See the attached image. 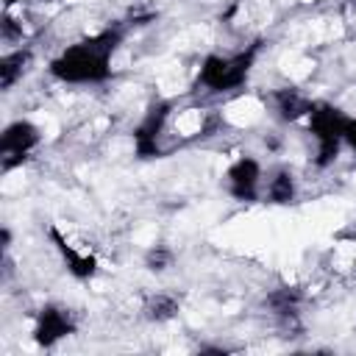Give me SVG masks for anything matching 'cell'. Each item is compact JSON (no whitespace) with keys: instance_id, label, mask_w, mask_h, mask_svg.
Wrapping results in <instances>:
<instances>
[{"instance_id":"1","label":"cell","mask_w":356,"mask_h":356,"mask_svg":"<svg viewBox=\"0 0 356 356\" xmlns=\"http://www.w3.org/2000/svg\"><path fill=\"white\" fill-rule=\"evenodd\" d=\"M120 44V31H100L70 47L50 61V75L64 83H97L111 75V56Z\"/></svg>"},{"instance_id":"2","label":"cell","mask_w":356,"mask_h":356,"mask_svg":"<svg viewBox=\"0 0 356 356\" xmlns=\"http://www.w3.org/2000/svg\"><path fill=\"white\" fill-rule=\"evenodd\" d=\"M253 64V50L248 53H234V56H220L211 53L203 58L200 72H197V83L209 92H231L239 89L250 72Z\"/></svg>"},{"instance_id":"3","label":"cell","mask_w":356,"mask_h":356,"mask_svg":"<svg viewBox=\"0 0 356 356\" xmlns=\"http://www.w3.org/2000/svg\"><path fill=\"white\" fill-rule=\"evenodd\" d=\"M345 125H348V117L339 108H334L328 103H320V106L312 108L309 131H312V136L317 142V153H314L317 156L314 159L317 167H325V164H331L337 159L339 147L345 145Z\"/></svg>"},{"instance_id":"4","label":"cell","mask_w":356,"mask_h":356,"mask_svg":"<svg viewBox=\"0 0 356 356\" xmlns=\"http://www.w3.org/2000/svg\"><path fill=\"white\" fill-rule=\"evenodd\" d=\"M42 134L31 120H14L11 125L3 128L0 136V153H3V167L11 170L14 164L25 161V156L39 145Z\"/></svg>"},{"instance_id":"5","label":"cell","mask_w":356,"mask_h":356,"mask_svg":"<svg viewBox=\"0 0 356 356\" xmlns=\"http://www.w3.org/2000/svg\"><path fill=\"white\" fill-rule=\"evenodd\" d=\"M75 331V320L70 314V309L64 306H42L33 323V342L42 348H53L61 339H67Z\"/></svg>"},{"instance_id":"6","label":"cell","mask_w":356,"mask_h":356,"mask_svg":"<svg viewBox=\"0 0 356 356\" xmlns=\"http://www.w3.org/2000/svg\"><path fill=\"white\" fill-rule=\"evenodd\" d=\"M225 184L236 200H256L261 189V164L250 156L236 159L225 172Z\"/></svg>"},{"instance_id":"7","label":"cell","mask_w":356,"mask_h":356,"mask_svg":"<svg viewBox=\"0 0 356 356\" xmlns=\"http://www.w3.org/2000/svg\"><path fill=\"white\" fill-rule=\"evenodd\" d=\"M53 236H56V242H58V250H61V256H64L67 270H70L75 278H92V275L97 273V259H95L92 253L72 248V245H70V242H64L56 231H53Z\"/></svg>"},{"instance_id":"8","label":"cell","mask_w":356,"mask_h":356,"mask_svg":"<svg viewBox=\"0 0 356 356\" xmlns=\"http://www.w3.org/2000/svg\"><path fill=\"white\" fill-rule=\"evenodd\" d=\"M31 61V50H11L0 58V86L3 89H11L17 83V78L25 72V64Z\"/></svg>"},{"instance_id":"9","label":"cell","mask_w":356,"mask_h":356,"mask_svg":"<svg viewBox=\"0 0 356 356\" xmlns=\"http://www.w3.org/2000/svg\"><path fill=\"white\" fill-rule=\"evenodd\" d=\"M275 100H278V111H281V117L284 120H298V117H309L312 114V108H314V103L312 100H306L300 92H295V89H284V92H278L275 95Z\"/></svg>"},{"instance_id":"10","label":"cell","mask_w":356,"mask_h":356,"mask_svg":"<svg viewBox=\"0 0 356 356\" xmlns=\"http://www.w3.org/2000/svg\"><path fill=\"white\" fill-rule=\"evenodd\" d=\"M145 312H147L150 320H156V323H167V320H172V317L178 314V300H175L172 295H164V292H161V295H156V298L147 300Z\"/></svg>"},{"instance_id":"11","label":"cell","mask_w":356,"mask_h":356,"mask_svg":"<svg viewBox=\"0 0 356 356\" xmlns=\"http://www.w3.org/2000/svg\"><path fill=\"white\" fill-rule=\"evenodd\" d=\"M267 195H270V200H275V203H289V200L295 197V181H292V175H289L286 170L275 172V175L270 178V184H267Z\"/></svg>"},{"instance_id":"12","label":"cell","mask_w":356,"mask_h":356,"mask_svg":"<svg viewBox=\"0 0 356 356\" xmlns=\"http://www.w3.org/2000/svg\"><path fill=\"white\" fill-rule=\"evenodd\" d=\"M170 259H172V256H170L167 250H150V253H147V267H150V270H164V267L170 264Z\"/></svg>"},{"instance_id":"13","label":"cell","mask_w":356,"mask_h":356,"mask_svg":"<svg viewBox=\"0 0 356 356\" xmlns=\"http://www.w3.org/2000/svg\"><path fill=\"white\" fill-rule=\"evenodd\" d=\"M345 145L350 150H356V117H348V125H345Z\"/></svg>"},{"instance_id":"14","label":"cell","mask_w":356,"mask_h":356,"mask_svg":"<svg viewBox=\"0 0 356 356\" xmlns=\"http://www.w3.org/2000/svg\"><path fill=\"white\" fill-rule=\"evenodd\" d=\"M17 3H39V0H6V8H11V6H17Z\"/></svg>"},{"instance_id":"15","label":"cell","mask_w":356,"mask_h":356,"mask_svg":"<svg viewBox=\"0 0 356 356\" xmlns=\"http://www.w3.org/2000/svg\"><path fill=\"white\" fill-rule=\"evenodd\" d=\"M353 267H356V253H353Z\"/></svg>"}]
</instances>
